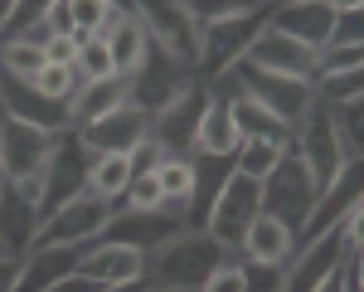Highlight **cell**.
<instances>
[{
	"instance_id": "18",
	"label": "cell",
	"mask_w": 364,
	"mask_h": 292,
	"mask_svg": "<svg viewBox=\"0 0 364 292\" xmlns=\"http://www.w3.org/2000/svg\"><path fill=\"white\" fill-rule=\"evenodd\" d=\"M243 146V132L233 122V108H228L219 93L204 98V113H199L195 142H190V156H209V161H233V151Z\"/></svg>"
},
{
	"instance_id": "22",
	"label": "cell",
	"mask_w": 364,
	"mask_h": 292,
	"mask_svg": "<svg viewBox=\"0 0 364 292\" xmlns=\"http://www.w3.org/2000/svg\"><path fill=\"white\" fill-rule=\"evenodd\" d=\"M102 39H107V49H112V63H117V78H132L141 63L151 58V39H146V29L132 10H117L112 25L102 29Z\"/></svg>"
},
{
	"instance_id": "38",
	"label": "cell",
	"mask_w": 364,
	"mask_h": 292,
	"mask_svg": "<svg viewBox=\"0 0 364 292\" xmlns=\"http://www.w3.org/2000/svg\"><path fill=\"white\" fill-rule=\"evenodd\" d=\"M39 44H44V58H49V63L73 68V63H78V44H83V39H78V34H49V39H39Z\"/></svg>"
},
{
	"instance_id": "14",
	"label": "cell",
	"mask_w": 364,
	"mask_h": 292,
	"mask_svg": "<svg viewBox=\"0 0 364 292\" xmlns=\"http://www.w3.org/2000/svg\"><path fill=\"white\" fill-rule=\"evenodd\" d=\"M267 29H277L287 39H296V44H306V49H326L331 44V29H336V10L326 5V0H277L272 10H267Z\"/></svg>"
},
{
	"instance_id": "30",
	"label": "cell",
	"mask_w": 364,
	"mask_h": 292,
	"mask_svg": "<svg viewBox=\"0 0 364 292\" xmlns=\"http://www.w3.org/2000/svg\"><path fill=\"white\" fill-rule=\"evenodd\" d=\"M350 98H364V68H340V73H321L316 78V103L340 108Z\"/></svg>"
},
{
	"instance_id": "31",
	"label": "cell",
	"mask_w": 364,
	"mask_h": 292,
	"mask_svg": "<svg viewBox=\"0 0 364 292\" xmlns=\"http://www.w3.org/2000/svg\"><path fill=\"white\" fill-rule=\"evenodd\" d=\"M122 10L117 0H68V20H73V34L87 39V34H102L112 25V15Z\"/></svg>"
},
{
	"instance_id": "37",
	"label": "cell",
	"mask_w": 364,
	"mask_h": 292,
	"mask_svg": "<svg viewBox=\"0 0 364 292\" xmlns=\"http://www.w3.org/2000/svg\"><path fill=\"white\" fill-rule=\"evenodd\" d=\"M199 292H243V263H233L224 259L204 283H199Z\"/></svg>"
},
{
	"instance_id": "24",
	"label": "cell",
	"mask_w": 364,
	"mask_h": 292,
	"mask_svg": "<svg viewBox=\"0 0 364 292\" xmlns=\"http://www.w3.org/2000/svg\"><path fill=\"white\" fill-rule=\"evenodd\" d=\"M175 229H185V224H175L170 214H112V224H107V234L102 239H117V244H132V249H141V254H151L156 244H166Z\"/></svg>"
},
{
	"instance_id": "41",
	"label": "cell",
	"mask_w": 364,
	"mask_h": 292,
	"mask_svg": "<svg viewBox=\"0 0 364 292\" xmlns=\"http://www.w3.org/2000/svg\"><path fill=\"white\" fill-rule=\"evenodd\" d=\"M306 292H345V283H340V268H336V273H326V278H321L316 288H306Z\"/></svg>"
},
{
	"instance_id": "28",
	"label": "cell",
	"mask_w": 364,
	"mask_h": 292,
	"mask_svg": "<svg viewBox=\"0 0 364 292\" xmlns=\"http://www.w3.org/2000/svg\"><path fill=\"white\" fill-rule=\"evenodd\" d=\"M151 161H156V156H151ZM151 161H141V166H136L132 185H127V195H122V209H127V214H156V209H161V200H166Z\"/></svg>"
},
{
	"instance_id": "1",
	"label": "cell",
	"mask_w": 364,
	"mask_h": 292,
	"mask_svg": "<svg viewBox=\"0 0 364 292\" xmlns=\"http://www.w3.org/2000/svg\"><path fill=\"white\" fill-rule=\"evenodd\" d=\"M224 259L228 254L204 229H175L166 244H156V249L146 254V278H151L156 288L199 292V283H204Z\"/></svg>"
},
{
	"instance_id": "26",
	"label": "cell",
	"mask_w": 364,
	"mask_h": 292,
	"mask_svg": "<svg viewBox=\"0 0 364 292\" xmlns=\"http://www.w3.org/2000/svg\"><path fill=\"white\" fill-rule=\"evenodd\" d=\"M287 146H291V137H267V132H262V137H243V146L233 151V171L262 185V180L282 166Z\"/></svg>"
},
{
	"instance_id": "7",
	"label": "cell",
	"mask_w": 364,
	"mask_h": 292,
	"mask_svg": "<svg viewBox=\"0 0 364 292\" xmlns=\"http://www.w3.org/2000/svg\"><path fill=\"white\" fill-rule=\"evenodd\" d=\"M267 20V10H252V15H233V20H209V25H199V58H195V78H219L228 73L243 49H248V39L262 29Z\"/></svg>"
},
{
	"instance_id": "35",
	"label": "cell",
	"mask_w": 364,
	"mask_h": 292,
	"mask_svg": "<svg viewBox=\"0 0 364 292\" xmlns=\"http://www.w3.org/2000/svg\"><path fill=\"white\" fill-rule=\"evenodd\" d=\"M49 5L54 0H15V10H10V20H5V34H34L39 20L49 15ZM0 34V39H5Z\"/></svg>"
},
{
	"instance_id": "10",
	"label": "cell",
	"mask_w": 364,
	"mask_h": 292,
	"mask_svg": "<svg viewBox=\"0 0 364 292\" xmlns=\"http://www.w3.org/2000/svg\"><path fill=\"white\" fill-rule=\"evenodd\" d=\"M195 83V68L190 63H180V58H170V54H161V49H151V58L141 63L136 73L127 78V98L136 103L141 113H161L166 103H175L185 88Z\"/></svg>"
},
{
	"instance_id": "13",
	"label": "cell",
	"mask_w": 364,
	"mask_h": 292,
	"mask_svg": "<svg viewBox=\"0 0 364 292\" xmlns=\"http://www.w3.org/2000/svg\"><path fill=\"white\" fill-rule=\"evenodd\" d=\"M311 200H316V185H311V175L301 171V161H296V156H291V146H287L282 166L262 180V209H267V214H277V219H287L291 234H296V224L306 219Z\"/></svg>"
},
{
	"instance_id": "21",
	"label": "cell",
	"mask_w": 364,
	"mask_h": 292,
	"mask_svg": "<svg viewBox=\"0 0 364 292\" xmlns=\"http://www.w3.org/2000/svg\"><path fill=\"white\" fill-rule=\"evenodd\" d=\"M156 151L146 146V151H102V156H92L87 161V185L83 190H92V195H102V200L122 204V195H127V185H132V175H136L141 161H151Z\"/></svg>"
},
{
	"instance_id": "32",
	"label": "cell",
	"mask_w": 364,
	"mask_h": 292,
	"mask_svg": "<svg viewBox=\"0 0 364 292\" xmlns=\"http://www.w3.org/2000/svg\"><path fill=\"white\" fill-rule=\"evenodd\" d=\"M29 88H34L39 98H49V103H68L73 88H78V73H73V68H58V63H44V68L29 78Z\"/></svg>"
},
{
	"instance_id": "33",
	"label": "cell",
	"mask_w": 364,
	"mask_h": 292,
	"mask_svg": "<svg viewBox=\"0 0 364 292\" xmlns=\"http://www.w3.org/2000/svg\"><path fill=\"white\" fill-rule=\"evenodd\" d=\"M190 5V15H195L199 25H209V20H233V15H252V10H267V5H252V0H185Z\"/></svg>"
},
{
	"instance_id": "34",
	"label": "cell",
	"mask_w": 364,
	"mask_h": 292,
	"mask_svg": "<svg viewBox=\"0 0 364 292\" xmlns=\"http://www.w3.org/2000/svg\"><path fill=\"white\" fill-rule=\"evenodd\" d=\"M340 68H364V44H326L316 54V78L321 73H340Z\"/></svg>"
},
{
	"instance_id": "16",
	"label": "cell",
	"mask_w": 364,
	"mask_h": 292,
	"mask_svg": "<svg viewBox=\"0 0 364 292\" xmlns=\"http://www.w3.org/2000/svg\"><path fill=\"white\" fill-rule=\"evenodd\" d=\"M73 273L92 278L97 288H117V283H136L146 278V254L132 249V244H117V239H92L83 249V259Z\"/></svg>"
},
{
	"instance_id": "42",
	"label": "cell",
	"mask_w": 364,
	"mask_h": 292,
	"mask_svg": "<svg viewBox=\"0 0 364 292\" xmlns=\"http://www.w3.org/2000/svg\"><path fill=\"white\" fill-rule=\"evenodd\" d=\"M156 283L151 278H136V283H117V288H97V292H151Z\"/></svg>"
},
{
	"instance_id": "43",
	"label": "cell",
	"mask_w": 364,
	"mask_h": 292,
	"mask_svg": "<svg viewBox=\"0 0 364 292\" xmlns=\"http://www.w3.org/2000/svg\"><path fill=\"white\" fill-rule=\"evenodd\" d=\"M336 15H350V10H364V0H326Z\"/></svg>"
},
{
	"instance_id": "3",
	"label": "cell",
	"mask_w": 364,
	"mask_h": 292,
	"mask_svg": "<svg viewBox=\"0 0 364 292\" xmlns=\"http://www.w3.org/2000/svg\"><path fill=\"white\" fill-rule=\"evenodd\" d=\"M291 156H296L301 171L311 175L316 195H321L326 185H336V175L350 166V156H345V146H340V137H336V122H331V108H326V103H311V113L291 127Z\"/></svg>"
},
{
	"instance_id": "9",
	"label": "cell",
	"mask_w": 364,
	"mask_h": 292,
	"mask_svg": "<svg viewBox=\"0 0 364 292\" xmlns=\"http://www.w3.org/2000/svg\"><path fill=\"white\" fill-rule=\"evenodd\" d=\"M73 137L87 156H102V151H146L151 146V113H141L136 103H122L117 113L97 117L73 127Z\"/></svg>"
},
{
	"instance_id": "4",
	"label": "cell",
	"mask_w": 364,
	"mask_h": 292,
	"mask_svg": "<svg viewBox=\"0 0 364 292\" xmlns=\"http://www.w3.org/2000/svg\"><path fill=\"white\" fill-rule=\"evenodd\" d=\"M257 209H262V185L248 180V175H238V171H228L224 185L214 190V200L204 204V224H199V229H204L228 259H233L238 244H243V229L252 224Z\"/></svg>"
},
{
	"instance_id": "44",
	"label": "cell",
	"mask_w": 364,
	"mask_h": 292,
	"mask_svg": "<svg viewBox=\"0 0 364 292\" xmlns=\"http://www.w3.org/2000/svg\"><path fill=\"white\" fill-rule=\"evenodd\" d=\"M10 10H15V0H0V34H5V20H10Z\"/></svg>"
},
{
	"instance_id": "8",
	"label": "cell",
	"mask_w": 364,
	"mask_h": 292,
	"mask_svg": "<svg viewBox=\"0 0 364 292\" xmlns=\"http://www.w3.org/2000/svg\"><path fill=\"white\" fill-rule=\"evenodd\" d=\"M54 146H58L54 132L29 127V122H15V117H0V171H5V180H10V185L49 171Z\"/></svg>"
},
{
	"instance_id": "12",
	"label": "cell",
	"mask_w": 364,
	"mask_h": 292,
	"mask_svg": "<svg viewBox=\"0 0 364 292\" xmlns=\"http://www.w3.org/2000/svg\"><path fill=\"white\" fill-rule=\"evenodd\" d=\"M238 63H248V68H262V73H282V78H311L316 83V49L306 44H296V39H287L277 29H257L248 39V49Z\"/></svg>"
},
{
	"instance_id": "23",
	"label": "cell",
	"mask_w": 364,
	"mask_h": 292,
	"mask_svg": "<svg viewBox=\"0 0 364 292\" xmlns=\"http://www.w3.org/2000/svg\"><path fill=\"white\" fill-rule=\"evenodd\" d=\"M39 229V209L15 195V185H0V254H29Z\"/></svg>"
},
{
	"instance_id": "25",
	"label": "cell",
	"mask_w": 364,
	"mask_h": 292,
	"mask_svg": "<svg viewBox=\"0 0 364 292\" xmlns=\"http://www.w3.org/2000/svg\"><path fill=\"white\" fill-rule=\"evenodd\" d=\"M122 103H132V98H127V78H92V83L73 88L68 113H73V127H83V122H97V117L117 113Z\"/></svg>"
},
{
	"instance_id": "29",
	"label": "cell",
	"mask_w": 364,
	"mask_h": 292,
	"mask_svg": "<svg viewBox=\"0 0 364 292\" xmlns=\"http://www.w3.org/2000/svg\"><path fill=\"white\" fill-rule=\"evenodd\" d=\"M78 83H92V78H117V63H112V49L102 34H87L78 44V63H73Z\"/></svg>"
},
{
	"instance_id": "17",
	"label": "cell",
	"mask_w": 364,
	"mask_h": 292,
	"mask_svg": "<svg viewBox=\"0 0 364 292\" xmlns=\"http://www.w3.org/2000/svg\"><path fill=\"white\" fill-rule=\"evenodd\" d=\"M156 180H161V214H170L175 224L190 229L195 219V195H199V161L195 156H156Z\"/></svg>"
},
{
	"instance_id": "5",
	"label": "cell",
	"mask_w": 364,
	"mask_h": 292,
	"mask_svg": "<svg viewBox=\"0 0 364 292\" xmlns=\"http://www.w3.org/2000/svg\"><path fill=\"white\" fill-rule=\"evenodd\" d=\"M132 15L141 20L151 49H161V54H170V58H180V63L195 68V58H199V20L190 15L185 0H132Z\"/></svg>"
},
{
	"instance_id": "39",
	"label": "cell",
	"mask_w": 364,
	"mask_h": 292,
	"mask_svg": "<svg viewBox=\"0 0 364 292\" xmlns=\"http://www.w3.org/2000/svg\"><path fill=\"white\" fill-rule=\"evenodd\" d=\"M25 283V254H0V292H20Z\"/></svg>"
},
{
	"instance_id": "2",
	"label": "cell",
	"mask_w": 364,
	"mask_h": 292,
	"mask_svg": "<svg viewBox=\"0 0 364 292\" xmlns=\"http://www.w3.org/2000/svg\"><path fill=\"white\" fill-rule=\"evenodd\" d=\"M117 204L92 195V190H78L63 204H54L49 214H39V229H34V244L29 249H87L92 239H102L107 224H112Z\"/></svg>"
},
{
	"instance_id": "45",
	"label": "cell",
	"mask_w": 364,
	"mask_h": 292,
	"mask_svg": "<svg viewBox=\"0 0 364 292\" xmlns=\"http://www.w3.org/2000/svg\"><path fill=\"white\" fill-rule=\"evenodd\" d=\"M252 5H267V10H272V5H277V0H252Z\"/></svg>"
},
{
	"instance_id": "19",
	"label": "cell",
	"mask_w": 364,
	"mask_h": 292,
	"mask_svg": "<svg viewBox=\"0 0 364 292\" xmlns=\"http://www.w3.org/2000/svg\"><path fill=\"white\" fill-rule=\"evenodd\" d=\"M238 254H243L248 263H262V268H287L291 254H296V234H291L287 219L267 214V209H257V214H252V224L243 229Z\"/></svg>"
},
{
	"instance_id": "40",
	"label": "cell",
	"mask_w": 364,
	"mask_h": 292,
	"mask_svg": "<svg viewBox=\"0 0 364 292\" xmlns=\"http://www.w3.org/2000/svg\"><path fill=\"white\" fill-rule=\"evenodd\" d=\"M44 292H97V283L83 278V273H63V278H54Z\"/></svg>"
},
{
	"instance_id": "20",
	"label": "cell",
	"mask_w": 364,
	"mask_h": 292,
	"mask_svg": "<svg viewBox=\"0 0 364 292\" xmlns=\"http://www.w3.org/2000/svg\"><path fill=\"white\" fill-rule=\"evenodd\" d=\"M87 156L83 146H78V137L68 132V137H58V146H54V161H49V171H44V214L54 209V204H63L68 195H78L87 185Z\"/></svg>"
},
{
	"instance_id": "46",
	"label": "cell",
	"mask_w": 364,
	"mask_h": 292,
	"mask_svg": "<svg viewBox=\"0 0 364 292\" xmlns=\"http://www.w3.org/2000/svg\"><path fill=\"white\" fill-rule=\"evenodd\" d=\"M0 185H5V171H0Z\"/></svg>"
},
{
	"instance_id": "15",
	"label": "cell",
	"mask_w": 364,
	"mask_h": 292,
	"mask_svg": "<svg viewBox=\"0 0 364 292\" xmlns=\"http://www.w3.org/2000/svg\"><path fill=\"white\" fill-rule=\"evenodd\" d=\"M0 117H15V122H29V127H44V132H54V137H68V132H73L68 103H49V98H39L29 83L5 78V73H0Z\"/></svg>"
},
{
	"instance_id": "36",
	"label": "cell",
	"mask_w": 364,
	"mask_h": 292,
	"mask_svg": "<svg viewBox=\"0 0 364 292\" xmlns=\"http://www.w3.org/2000/svg\"><path fill=\"white\" fill-rule=\"evenodd\" d=\"M287 268H262V263H243V292H282Z\"/></svg>"
},
{
	"instance_id": "11",
	"label": "cell",
	"mask_w": 364,
	"mask_h": 292,
	"mask_svg": "<svg viewBox=\"0 0 364 292\" xmlns=\"http://www.w3.org/2000/svg\"><path fill=\"white\" fill-rule=\"evenodd\" d=\"M204 83H190L175 103H166L161 113L151 117V151L156 156H190V142H195V127H199V113H204Z\"/></svg>"
},
{
	"instance_id": "27",
	"label": "cell",
	"mask_w": 364,
	"mask_h": 292,
	"mask_svg": "<svg viewBox=\"0 0 364 292\" xmlns=\"http://www.w3.org/2000/svg\"><path fill=\"white\" fill-rule=\"evenodd\" d=\"M44 63H49V58H44V44H39V39H29V34H5V39H0V73H5V78L29 83Z\"/></svg>"
},
{
	"instance_id": "6",
	"label": "cell",
	"mask_w": 364,
	"mask_h": 292,
	"mask_svg": "<svg viewBox=\"0 0 364 292\" xmlns=\"http://www.w3.org/2000/svg\"><path fill=\"white\" fill-rule=\"evenodd\" d=\"M228 73H233V83L243 88L252 103H262L267 113L277 117L287 132H291V127L311 113V103H316V83H311V78H282V73H262V68H248V63H233Z\"/></svg>"
}]
</instances>
